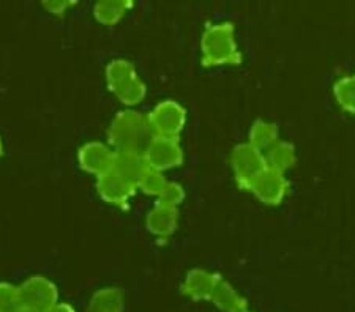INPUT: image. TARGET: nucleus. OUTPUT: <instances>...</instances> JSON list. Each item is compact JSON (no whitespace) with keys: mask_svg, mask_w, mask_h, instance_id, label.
<instances>
[{"mask_svg":"<svg viewBox=\"0 0 355 312\" xmlns=\"http://www.w3.org/2000/svg\"><path fill=\"white\" fill-rule=\"evenodd\" d=\"M19 306L18 287L10 282H0V312H15Z\"/></svg>","mask_w":355,"mask_h":312,"instance_id":"4be33fe9","label":"nucleus"},{"mask_svg":"<svg viewBox=\"0 0 355 312\" xmlns=\"http://www.w3.org/2000/svg\"><path fill=\"white\" fill-rule=\"evenodd\" d=\"M114 156H116V152L112 147L98 140L87 142L78 152L79 166L87 174L95 175L96 178L111 172Z\"/></svg>","mask_w":355,"mask_h":312,"instance_id":"6e6552de","label":"nucleus"},{"mask_svg":"<svg viewBox=\"0 0 355 312\" xmlns=\"http://www.w3.org/2000/svg\"><path fill=\"white\" fill-rule=\"evenodd\" d=\"M210 302L223 312H236L237 309L246 306L245 298L240 295L231 284L221 277L220 282L216 284L215 292L211 295Z\"/></svg>","mask_w":355,"mask_h":312,"instance_id":"f3484780","label":"nucleus"},{"mask_svg":"<svg viewBox=\"0 0 355 312\" xmlns=\"http://www.w3.org/2000/svg\"><path fill=\"white\" fill-rule=\"evenodd\" d=\"M166 183H168V181H166L163 172L150 169L144 175V178L139 181V185H137V190H141L146 196L158 197L159 194H162V191L164 190Z\"/></svg>","mask_w":355,"mask_h":312,"instance_id":"aec40b11","label":"nucleus"},{"mask_svg":"<svg viewBox=\"0 0 355 312\" xmlns=\"http://www.w3.org/2000/svg\"><path fill=\"white\" fill-rule=\"evenodd\" d=\"M279 140V129L275 123L267 120H256L250 128L248 144L262 153H266Z\"/></svg>","mask_w":355,"mask_h":312,"instance_id":"dca6fc26","label":"nucleus"},{"mask_svg":"<svg viewBox=\"0 0 355 312\" xmlns=\"http://www.w3.org/2000/svg\"><path fill=\"white\" fill-rule=\"evenodd\" d=\"M131 8L128 0H101L95 5V18L105 26H114L123 18L125 13Z\"/></svg>","mask_w":355,"mask_h":312,"instance_id":"a211bd4d","label":"nucleus"},{"mask_svg":"<svg viewBox=\"0 0 355 312\" xmlns=\"http://www.w3.org/2000/svg\"><path fill=\"white\" fill-rule=\"evenodd\" d=\"M220 279L221 276L210 273L207 270L194 268L187 273L185 281L182 284V292L194 302H210Z\"/></svg>","mask_w":355,"mask_h":312,"instance_id":"9b49d317","label":"nucleus"},{"mask_svg":"<svg viewBox=\"0 0 355 312\" xmlns=\"http://www.w3.org/2000/svg\"><path fill=\"white\" fill-rule=\"evenodd\" d=\"M264 156L267 167L282 174H286L289 169L294 167L297 161L295 147L292 145L291 142H286L282 139H279L273 147H270V149L264 153Z\"/></svg>","mask_w":355,"mask_h":312,"instance_id":"4468645a","label":"nucleus"},{"mask_svg":"<svg viewBox=\"0 0 355 312\" xmlns=\"http://www.w3.org/2000/svg\"><path fill=\"white\" fill-rule=\"evenodd\" d=\"M3 153V144H2V138H0V156H2Z\"/></svg>","mask_w":355,"mask_h":312,"instance_id":"bb28decb","label":"nucleus"},{"mask_svg":"<svg viewBox=\"0 0 355 312\" xmlns=\"http://www.w3.org/2000/svg\"><path fill=\"white\" fill-rule=\"evenodd\" d=\"M15 312H37V311H33L31 308H26V306H19V308L16 309Z\"/></svg>","mask_w":355,"mask_h":312,"instance_id":"393cba45","label":"nucleus"},{"mask_svg":"<svg viewBox=\"0 0 355 312\" xmlns=\"http://www.w3.org/2000/svg\"><path fill=\"white\" fill-rule=\"evenodd\" d=\"M334 96L343 111L355 116V73L338 79L334 84Z\"/></svg>","mask_w":355,"mask_h":312,"instance_id":"6ab92c4d","label":"nucleus"},{"mask_svg":"<svg viewBox=\"0 0 355 312\" xmlns=\"http://www.w3.org/2000/svg\"><path fill=\"white\" fill-rule=\"evenodd\" d=\"M150 170L146 155L142 153H128V152H116L112 164V172L133 183L136 188L144 175Z\"/></svg>","mask_w":355,"mask_h":312,"instance_id":"f8f14e48","label":"nucleus"},{"mask_svg":"<svg viewBox=\"0 0 355 312\" xmlns=\"http://www.w3.org/2000/svg\"><path fill=\"white\" fill-rule=\"evenodd\" d=\"M73 5L70 0H44L43 7L49 11L51 15H62Z\"/></svg>","mask_w":355,"mask_h":312,"instance_id":"5701e85b","label":"nucleus"},{"mask_svg":"<svg viewBox=\"0 0 355 312\" xmlns=\"http://www.w3.org/2000/svg\"><path fill=\"white\" fill-rule=\"evenodd\" d=\"M177 224H179V208L155 203V207L147 213V229L157 237H169L174 234Z\"/></svg>","mask_w":355,"mask_h":312,"instance_id":"ddd939ff","label":"nucleus"},{"mask_svg":"<svg viewBox=\"0 0 355 312\" xmlns=\"http://www.w3.org/2000/svg\"><path fill=\"white\" fill-rule=\"evenodd\" d=\"M248 191L253 192L257 201L266 203V205H279L286 199V194H288L289 181L286 178V174L267 167L251 183Z\"/></svg>","mask_w":355,"mask_h":312,"instance_id":"0eeeda50","label":"nucleus"},{"mask_svg":"<svg viewBox=\"0 0 355 312\" xmlns=\"http://www.w3.org/2000/svg\"><path fill=\"white\" fill-rule=\"evenodd\" d=\"M125 297L117 287H105L94 293L89 303V312H123Z\"/></svg>","mask_w":355,"mask_h":312,"instance_id":"2eb2a0df","label":"nucleus"},{"mask_svg":"<svg viewBox=\"0 0 355 312\" xmlns=\"http://www.w3.org/2000/svg\"><path fill=\"white\" fill-rule=\"evenodd\" d=\"M136 186L116 172H107L96 178V191L103 201L117 207H127L130 199L135 196Z\"/></svg>","mask_w":355,"mask_h":312,"instance_id":"9d476101","label":"nucleus"},{"mask_svg":"<svg viewBox=\"0 0 355 312\" xmlns=\"http://www.w3.org/2000/svg\"><path fill=\"white\" fill-rule=\"evenodd\" d=\"M183 199H185V190H183V186L175 183V181H168L164 190L162 191V194L157 197V203L179 208Z\"/></svg>","mask_w":355,"mask_h":312,"instance_id":"412c9836","label":"nucleus"},{"mask_svg":"<svg viewBox=\"0 0 355 312\" xmlns=\"http://www.w3.org/2000/svg\"><path fill=\"white\" fill-rule=\"evenodd\" d=\"M21 306L46 312L59 303V292L53 281L44 276H32L18 286Z\"/></svg>","mask_w":355,"mask_h":312,"instance_id":"39448f33","label":"nucleus"},{"mask_svg":"<svg viewBox=\"0 0 355 312\" xmlns=\"http://www.w3.org/2000/svg\"><path fill=\"white\" fill-rule=\"evenodd\" d=\"M231 166L237 185L242 190H250L253 181L267 169L264 153L254 149L248 142L234 147L231 153Z\"/></svg>","mask_w":355,"mask_h":312,"instance_id":"20e7f679","label":"nucleus"},{"mask_svg":"<svg viewBox=\"0 0 355 312\" xmlns=\"http://www.w3.org/2000/svg\"><path fill=\"white\" fill-rule=\"evenodd\" d=\"M155 138V129H153L148 116L133 109L119 112L107 129V139H110L114 152L146 155L147 149Z\"/></svg>","mask_w":355,"mask_h":312,"instance_id":"f257e3e1","label":"nucleus"},{"mask_svg":"<svg viewBox=\"0 0 355 312\" xmlns=\"http://www.w3.org/2000/svg\"><path fill=\"white\" fill-rule=\"evenodd\" d=\"M236 312H253V311H250V308H248V304H246V306H243V308H240V309H237Z\"/></svg>","mask_w":355,"mask_h":312,"instance_id":"a878e982","label":"nucleus"},{"mask_svg":"<svg viewBox=\"0 0 355 312\" xmlns=\"http://www.w3.org/2000/svg\"><path fill=\"white\" fill-rule=\"evenodd\" d=\"M148 118H150V123L157 136L179 139L187 123V111L177 101L164 100L148 113Z\"/></svg>","mask_w":355,"mask_h":312,"instance_id":"423d86ee","label":"nucleus"},{"mask_svg":"<svg viewBox=\"0 0 355 312\" xmlns=\"http://www.w3.org/2000/svg\"><path fill=\"white\" fill-rule=\"evenodd\" d=\"M146 158L150 164V169L164 172V170L180 166L183 163V150L179 144V139L157 136L147 149Z\"/></svg>","mask_w":355,"mask_h":312,"instance_id":"1a4fd4ad","label":"nucleus"},{"mask_svg":"<svg viewBox=\"0 0 355 312\" xmlns=\"http://www.w3.org/2000/svg\"><path fill=\"white\" fill-rule=\"evenodd\" d=\"M46 312H76V311H74L73 306L68 304V303H57V304L53 306V308L48 309Z\"/></svg>","mask_w":355,"mask_h":312,"instance_id":"b1692460","label":"nucleus"},{"mask_svg":"<svg viewBox=\"0 0 355 312\" xmlns=\"http://www.w3.org/2000/svg\"><path fill=\"white\" fill-rule=\"evenodd\" d=\"M200 53L204 66L239 65L242 62V53L231 22H216L205 28L200 39Z\"/></svg>","mask_w":355,"mask_h":312,"instance_id":"f03ea898","label":"nucleus"},{"mask_svg":"<svg viewBox=\"0 0 355 312\" xmlns=\"http://www.w3.org/2000/svg\"><path fill=\"white\" fill-rule=\"evenodd\" d=\"M106 81L111 92L127 106L141 103L146 96V85L128 60H112L106 68Z\"/></svg>","mask_w":355,"mask_h":312,"instance_id":"7ed1b4c3","label":"nucleus"}]
</instances>
